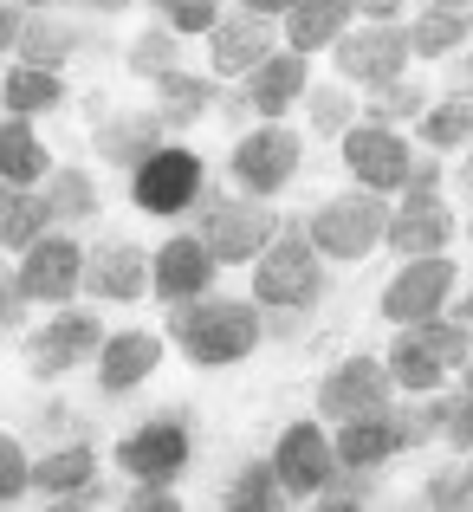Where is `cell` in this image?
Listing matches in <instances>:
<instances>
[{"label":"cell","instance_id":"59","mask_svg":"<svg viewBox=\"0 0 473 512\" xmlns=\"http://www.w3.org/2000/svg\"><path fill=\"white\" fill-rule=\"evenodd\" d=\"M461 389H473V357H467V363H461Z\"/></svg>","mask_w":473,"mask_h":512},{"label":"cell","instance_id":"42","mask_svg":"<svg viewBox=\"0 0 473 512\" xmlns=\"http://www.w3.org/2000/svg\"><path fill=\"white\" fill-rule=\"evenodd\" d=\"M33 493V454L20 448V435H0V506Z\"/></svg>","mask_w":473,"mask_h":512},{"label":"cell","instance_id":"56","mask_svg":"<svg viewBox=\"0 0 473 512\" xmlns=\"http://www.w3.org/2000/svg\"><path fill=\"white\" fill-rule=\"evenodd\" d=\"M13 201H20V188H13V182H0V221L13 214Z\"/></svg>","mask_w":473,"mask_h":512},{"label":"cell","instance_id":"17","mask_svg":"<svg viewBox=\"0 0 473 512\" xmlns=\"http://www.w3.org/2000/svg\"><path fill=\"white\" fill-rule=\"evenodd\" d=\"M78 292L98 305H130L150 292V253L137 240H104V247L85 253V273H78Z\"/></svg>","mask_w":473,"mask_h":512},{"label":"cell","instance_id":"55","mask_svg":"<svg viewBox=\"0 0 473 512\" xmlns=\"http://www.w3.org/2000/svg\"><path fill=\"white\" fill-rule=\"evenodd\" d=\"M454 182H461V188H467V201H473V143L461 150V169H454Z\"/></svg>","mask_w":473,"mask_h":512},{"label":"cell","instance_id":"52","mask_svg":"<svg viewBox=\"0 0 473 512\" xmlns=\"http://www.w3.org/2000/svg\"><path fill=\"white\" fill-rule=\"evenodd\" d=\"M240 7H247V13H266V20H286L299 0H240Z\"/></svg>","mask_w":473,"mask_h":512},{"label":"cell","instance_id":"31","mask_svg":"<svg viewBox=\"0 0 473 512\" xmlns=\"http://www.w3.org/2000/svg\"><path fill=\"white\" fill-rule=\"evenodd\" d=\"M428 104H435V98H428V85L402 72V78H389V85H370V91H363L357 117H363V124H415Z\"/></svg>","mask_w":473,"mask_h":512},{"label":"cell","instance_id":"7","mask_svg":"<svg viewBox=\"0 0 473 512\" xmlns=\"http://www.w3.org/2000/svg\"><path fill=\"white\" fill-rule=\"evenodd\" d=\"M98 344H104V318L98 312H65V305H52L46 325H33L20 338L26 376H33V383H52V376L91 363V357H98Z\"/></svg>","mask_w":473,"mask_h":512},{"label":"cell","instance_id":"60","mask_svg":"<svg viewBox=\"0 0 473 512\" xmlns=\"http://www.w3.org/2000/svg\"><path fill=\"white\" fill-rule=\"evenodd\" d=\"M150 7H156V13H169V7H175V0H150Z\"/></svg>","mask_w":473,"mask_h":512},{"label":"cell","instance_id":"57","mask_svg":"<svg viewBox=\"0 0 473 512\" xmlns=\"http://www.w3.org/2000/svg\"><path fill=\"white\" fill-rule=\"evenodd\" d=\"M7 7H20V13H46V7H59V0H7Z\"/></svg>","mask_w":473,"mask_h":512},{"label":"cell","instance_id":"16","mask_svg":"<svg viewBox=\"0 0 473 512\" xmlns=\"http://www.w3.org/2000/svg\"><path fill=\"white\" fill-rule=\"evenodd\" d=\"M266 461H273L279 487H286L292 500H312L324 480H331V467H337L331 428H324V422H292L286 435H279V448L266 454Z\"/></svg>","mask_w":473,"mask_h":512},{"label":"cell","instance_id":"25","mask_svg":"<svg viewBox=\"0 0 473 512\" xmlns=\"http://www.w3.org/2000/svg\"><path fill=\"white\" fill-rule=\"evenodd\" d=\"M52 169V150L39 143L33 117H0V182L13 188H39Z\"/></svg>","mask_w":473,"mask_h":512},{"label":"cell","instance_id":"47","mask_svg":"<svg viewBox=\"0 0 473 512\" xmlns=\"http://www.w3.org/2000/svg\"><path fill=\"white\" fill-rule=\"evenodd\" d=\"M448 182V169H441V150H428V156H409V175H402V188H441ZM396 188V195H402Z\"/></svg>","mask_w":473,"mask_h":512},{"label":"cell","instance_id":"45","mask_svg":"<svg viewBox=\"0 0 473 512\" xmlns=\"http://www.w3.org/2000/svg\"><path fill=\"white\" fill-rule=\"evenodd\" d=\"M441 441H448L454 454H473V389L448 402V422H441Z\"/></svg>","mask_w":473,"mask_h":512},{"label":"cell","instance_id":"13","mask_svg":"<svg viewBox=\"0 0 473 512\" xmlns=\"http://www.w3.org/2000/svg\"><path fill=\"white\" fill-rule=\"evenodd\" d=\"M337 143H344L350 182H357V188H376V195H396L402 175H409V156H415L409 137H402L396 124H363V117H357V124H350Z\"/></svg>","mask_w":473,"mask_h":512},{"label":"cell","instance_id":"58","mask_svg":"<svg viewBox=\"0 0 473 512\" xmlns=\"http://www.w3.org/2000/svg\"><path fill=\"white\" fill-rule=\"evenodd\" d=\"M428 7H454V13H467V7H473V0H428Z\"/></svg>","mask_w":473,"mask_h":512},{"label":"cell","instance_id":"44","mask_svg":"<svg viewBox=\"0 0 473 512\" xmlns=\"http://www.w3.org/2000/svg\"><path fill=\"white\" fill-rule=\"evenodd\" d=\"M124 506L130 512H182V500H175V480H130Z\"/></svg>","mask_w":473,"mask_h":512},{"label":"cell","instance_id":"29","mask_svg":"<svg viewBox=\"0 0 473 512\" xmlns=\"http://www.w3.org/2000/svg\"><path fill=\"white\" fill-rule=\"evenodd\" d=\"M39 195H46V214H52V227H78V221H91V214L104 208L98 201V175L91 169H46V182H39Z\"/></svg>","mask_w":473,"mask_h":512},{"label":"cell","instance_id":"23","mask_svg":"<svg viewBox=\"0 0 473 512\" xmlns=\"http://www.w3.org/2000/svg\"><path fill=\"white\" fill-rule=\"evenodd\" d=\"M150 85H156V104H150V111H156L169 130L201 124V117H208V104L221 98V78H208V72H182V65H175V72H156Z\"/></svg>","mask_w":473,"mask_h":512},{"label":"cell","instance_id":"18","mask_svg":"<svg viewBox=\"0 0 473 512\" xmlns=\"http://www.w3.org/2000/svg\"><path fill=\"white\" fill-rule=\"evenodd\" d=\"M214 253L201 247L195 234H169L162 247L150 253V292L162 305H182V299H201V292H214Z\"/></svg>","mask_w":473,"mask_h":512},{"label":"cell","instance_id":"22","mask_svg":"<svg viewBox=\"0 0 473 512\" xmlns=\"http://www.w3.org/2000/svg\"><path fill=\"white\" fill-rule=\"evenodd\" d=\"M91 46V33L78 20H65V13H20V33H13V59L20 65H46V72H65V59H78V52Z\"/></svg>","mask_w":473,"mask_h":512},{"label":"cell","instance_id":"3","mask_svg":"<svg viewBox=\"0 0 473 512\" xmlns=\"http://www.w3.org/2000/svg\"><path fill=\"white\" fill-rule=\"evenodd\" d=\"M324 299V253L305 240L299 221H279V234L266 240V253L253 260V305L286 312V305H312Z\"/></svg>","mask_w":473,"mask_h":512},{"label":"cell","instance_id":"48","mask_svg":"<svg viewBox=\"0 0 473 512\" xmlns=\"http://www.w3.org/2000/svg\"><path fill=\"white\" fill-rule=\"evenodd\" d=\"M214 104H221V117H227L234 130H253V124H260V117H253V104H247V91H221Z\"/></svg>","mask_w":473,"mask_h":512},{"label":"cell","instance_id":"24","mask_svg":"<svg viewBox=\"0 0 473 512\" xmlns=\"http://www.w3.org/2000/svg\"><path fill=\"white\" fill-rule=\"evenodd\" d=\"M65 98H72V91H65V72H46V65H20V59L0 72V111H7V117L59 111Z\"/></svg>","mask_w":473,"mask_h":512},{"label":"cell","instance_id":"2","mask_svg":"<svg viewBox=\"0 0 473 512\" xmlns=\"http://www.w3.org/2000/svg\"><path fill=\"white\" fill-rule=\"evenodd\" d=\"M188 214H195L188 234L214 253V266H253L266 253V240L279 234V208H266V201H253V195H221V188H208V195H195Z\"/></svg>","mask_w":473,"mask_h":512},{"label":"cell","instance_id":"32","mask_svg":"<svg viewBox=\"0 0 473 512\" xmlns=\"http://www.w3.org/2000/svg\"><path fill=\"white\" fill-rule=\"evenodd\" d=\"M409 26V52L415 59H454V52L467 46V13H454V7H422L415 20H402Z\"/></svg>","mask_w":473,"mask_h":512},{"label":"cell","instance_id":"1","mask_svg":"<svg viewBox=\"0 0 473 512\" xmlns=\"http://www.w3.org/2000/svg\"><path fill=\"white\" fill-rule=\"evenodd\" d=\"M260 305L253 299H227V292H201V299L169 305V344H182L188 363L201 370H227V363L260 350Z\"/></svg>","mask_w":473,"mask_h":512},{"label":"cell","instance_id":"38","mask_svg":"<svg viewBox=\"0 0 473 512\" xmlns=\"http://www.w3.org/2000/svg\"><path fill=\"white\" fill-rule=\"evenodd\" d=\"M370 500H376V467H350V461H337L331 480L312 493V506H324V512H350V506H370Z\"/></svg>","mask_w":473,"mask_h":512},{"label":"cell","instance_id":"4","mask_svg":"<svg viewBox=\"0 0 473 512\" xmlns=\"http://www.w3.org/2000/svg\"><path fill=\"white\" fill-rule=\"evenodd\" d=\"M299 227L324 260H363L370 247H383L389 195H376V188H344V195H331L324 208H312V221H299Z\"/></svg>","mask_w":473,"mask_h":512},{"label":"cell","instance_id":"37","mask_svg":"<svg viewBox=\"0 0 473 512\" xmlns=\"http://www.w3.org/2000/svg\"><path fill=\"white\" fill-rule=\"evenodd\" d=\"M124 65H130L137 78L175 72V65H182V33H175L169 20H162V26H143V33H137V39L124 46Z\"/></svg>","mask_w":473,"mask_h":512},{"label":"cell","instance_id":"27","mask_svg":"<svg viewBox=\"0 0 473 512\" xmlns=\"http://www.w3.org/2000/svg\"><path fill=\"white\" fill-rule=\"evenodd\" d=\"M331 448H337V461H350V467H383V461H396L389 409H376V415H350V422H331Z\"/></svg>","mask_w":473,"mask_h":512},{"label":"cell","instance_id":"30","mask_svg":"<svg viewBox=\"0 0 473 512\" xmlns=\"http://www.w3.org/2000/svg\"><path fill=\"white\" fill-rule=\"evenodd\" d=\"M98 480V454L85 448V441H65V448H46L33 461V493H46V500H65V493L91 487Z\"/></svg>","mask_w":473,"mask_h":512},{"label":"cell","instance_id":"12","mask_svg":"<svg viewBox=\"0 0 473 512\" xmlns=\"http://www.w3.org/2000/svg\"><path fill=\"white\" fill-rule=\"evenodd\" d=\"M78 273H85V247H78L65 227H46V234L20 253V266H13V279H20V292L33 305H72Z\"/></svg>","mask_w":473,"mask_h":512},{"label":"cell","instance_id":"28","mask_svg":"<svg viewBox=\"0 0 473 512\" xmlns=\"http://www.w3.org/2000/svg\"><path fill=\"white\" fill-rule=\"evenodd\" d=\"M448 402L454 396H441V389H422V396L389 402V435H396V454H415V448H428V441H441Z\"/></svg>","mask_w":473,"mask_h":512},{"label":"cell","instance_id":"14","mask_svg":"<svg viewBox=\"0 0 473 512\" xmlns=\"http://www.w3.org/2000/svg\"><path fill=\"white\" fill-rule=\"evenodd\" d=\"M396 402V383H389L383 357H344L324 370L318 383V415L324 422H350V415H376Z\"/></svg>","mask_w":473,"mask_h":512},{"label":"cell","instance_id":"11","mask_svg":"<svg viewBox=\"0 0 473 512\" xmlns=\"http://www.w3.org/2000/svg\"><path fill=\"white\" fill-rule=\"evenodd\" d=\"M454 240V208L441 201V188H402L389 201V227H383V247L396 260H422V253H448Z\"/></svg>","mask_w":473,"mask_h":512},{"label":"cell","instance_id":"61","mask_svg":"<svg viewBox=\"0 0 473 512\" xmlns=\"http://www.w3.org/2000/svg\"><path fill=\"white\" fill-rule=\"evenodd\" d=\"M467 33H473V7H467Z\"/></svg>","mask_w":473,"mask_h":512},{"label":"cell","instance_id":"62","mask_svg":"<svg viewBox=\"0 0 473 512\" xmlns=\"http://www.w3.org/2000/svg\"><path fill=\"white\" fill-rule=\"evenodd\" d=\"M467 240H473V221H467Z\"/></svg>","mask_w":473,"mask_h":512},{"label":"cell","instance_id":"8","mask_svg":"<svg viewBox=\"0 0 473 512\" xmlns=\"http://www.w3.org/2000/svg\"><path fill=\"white\" fill-rule=\"evenodd\" d=\"M201 188H208V169H201V156L188 150V143H162L150 163L130 169V195H137V208L156 214V221H175V214H188Z\"/></svg>","mask_w":473,"mask_h":512},{"label":"cell","instance_id":"54","mask_svg":"<svg viewBox=\"0 0 473 512\" xmlns=\"http://www.w3.org/2000/svg\"><path fill=\"white\" fill-rule=\"evenodd\" d=\"M78 7H85V13H104V20H111V13H124V7H137V0H78Z\"/></svg>","mask_w":473,"mask_h":512},{"label":"cell","instance_id":"40","mask_svg":"<svg viewBox=\"0 0 473 512\" xmlns=\"http://www.w3.org/2000/svg\"><path fill=\"white\" fill-rule=\"evenodd\" d=\"M52 227V214H46V195L39 188H20V201H13V214L0 221V253H26L39 234Z\"/></svg>","mask_w":473,"mask_h":512},{"label":"cell","instance_id":"6","mask_svg":"<svg viewBox=\"0 0 473 512\" xmlns=\"http://www.w3.org/2000/svg\"><path fill=\"white\" fill-rule=\"evenodd\" d=\"M409 59H415V52H409V26H402V20H363V26L350 20L344 33L331 39V65L350 78V85H363V91L402 78Z\"/></svg>","mask_w":473,"mask_h":512},{"label":"cell","instance_id":"36","mask_svg":"<svg viewBox=\"0 0 473 512\" xmlns=\"http://www.w3.org/2000/svg\"><path fill=\"white\" fill-rule=\"evenodd\" d=\"M396 331H409V338L422 344L441 370H461V363L473 357V325H461V318H448V312L422 318V325H396Z\"/></svg>","mask_w":473,"mask_h":512},{"label":"cell","instance_id":"43","mask_svg":"<svg viewBox=\"0 0 473 512\" xmlns=\"http://www.w3.org/2000/svg\"><path fill=\"white\" fill-rule=\"evenodd\" d=\"M221 13H227V7H221V0H175V7H169V13H162V20H169V26H175V33H182V39H188V33H208V26H214V20H221Z\"/></svg>","mask_w":473,"mask_h":512},{"label":"cell","instance_id":"33","mask_svg":"<svg viewBox=\"0 0 473 512\" xmlns=\"http://www.w3.org/2000/svg\"><path fill=\"white\" fill-rule=\"evenodd\" d=\"M415 137H422V150H467L473 143V98L448 91L441 104H428V111L415 117Z\"/></svg>","mask_w":473,"mask_h":512},{"label":"cell","instance_id":"34","mask_svg":"<svg viewBox=\"0 0 473 512\" xmlns=\"http://www.w3.org/2000/svg\"><path fill=\"white\" fill-rule=\"evenodd\" d=\"M389 383H396V396H422V389H441L448 383V370H441L435 357H428L422 344L409 338V331H396V344H389Z\"/></svg>","mask_w":473,"mask_h":512},{"label":"cell","instance_id":"49","mask_svg":"<svg viewBox=\"0 0 473 512\" xmlns=\"http://www.w3.org/2000/svg\"><path fill=\"white\" fill-rule=\"evenodd\" d=\"M448 91H461V98H473V39H467V46L448 59Z\"/></svg>","mask_w":473,"mask_h":512},{"label":"cell","instance_id":"41","mask_svg":"<svg viewBox=\"0 0 473 512\" xmlns=\"http://www.w3.org/2000/svg\"><path fill=\"white\" fill-rule=\"evenodd\" d=\"M422 506H435V512L473 506V454H461V467H441V474H428V487H422Z\"/></svg>","mask_w":473,"mask_h":512},{"label":"cell","instance_id":"26","mask_svg":"<svg viewBox=\"0 0 473 512\" xmlns=\"http://www.w3.org/2000/svg\"><path fill=\"white\" fill-rule=\"evenodd\" d=\"M350 20H357L350 0H299V7L279 20V33H286L292 52H331V39L344 33Z\"/></svg>","mask_w":473,"mask_h":512},{"label":"cell","instance_id":"5","mask_svg":"<svg viewBox=\"0 0 473 512\" xmlns=\"http://www.w3.org/2000/svg\"><path fill=\"white\" fill-rule=\"evenodd\" d=\"M305 163V137L279 117V124H253V130H240L234 137V156H227V175H234V188L240 195H253V201H273L279 188L299 175Z\"/></svg>","mask_w":473,"mask_h":512},{"label":"cell","instance_id":"35","mask_svg":"<svg viewBox=\"0 0 473 512\" xmlns=\"http://www.w3.org/2000/svg\"><path fill=\"white\" fill-rule=\"evenodd\" d=\"M221 506H234V512H279V506H292V493L279 487L273 461H247V467H240L234 480H227Z\"/></svg>","mask_w":473,"mask_h":512},{"label":"cell","instance_id":"50","mask_svg":"<svg viewBox=\"0 0 473 512\" xmlns=\"http://www.w3.org/2000/svg\"><path fill=\"white\" fill-rule=\"evenodd\" d=\"M357 20H402V0H350Z\"/></svg>","mask_w":473,"mask_h":512},{"label":"cell","instance_id":"19","mask_svg":"<svg viewBox=\"0 0 473 512\" xmlns=\"http://www.w3.org/2000/svg\"><path fill=\"white\" fill-rule=\"evenodd\" d=\"M162 143H169V124L156 111H104L91 124V150L104 156V169H124V175L137 163H150Z\"/></svg>","mask_w":473,"mask_h":512},{"label":"cell","instance_id":"39","mask_svg":"<svg viewBox=\"0 0 473 512\" xmlns=\"http://www.w3.org/2000/svg\"><path fill=\"white\" fill-rule=\"evenodd\" d=\"M305 117H312L318 137H344L350 124H357V98H350L344 85H305Z\"/></svg>","mask_w":473,"mask_h":512},{"label":"cell","instance_id":"15","mask_svg":"<svg viewBox=\"0 0 473 512\" xmlns=\"http://www.w3.org/2000/svg\"><path fill=\"white\" fill-rule=\"evenodd\" d=\"M201 39H208V72L214 78H247L266 52H279V20L234 7V13H221Z\"/></svg>","mask_w":473,"mask_h":512},{"label":"cell","instance_id":"46","mask_svg":"<svg viewBox=\"0 0 473 512\" xmlns=\"http://www.w3.org/2000/svg\"><path fill=\"white\" fill-rule=\"evenodd\" d=\"M26 305H33V299L20 292V279L0 273V331H20L26 325Z\"/></svg>","mask_w":473,"mask_h":512},{"label":"cell","instance_id":"20","mask_svg":"<svg viewBox=\"0 0 473 512\" xmlns=\"http://www.w3.org/2000/svg\"><path fill=\"white\" fill-rule=\"evenodd\" d=\"M162 363V338L156 331H104L91 376H98V396H130L137 383H150Z\"/></svg>","mask_w":473,"mask_h":512},{"label":"cell","instance_id":"9","mask_svg":"<svg viewBox=\"0 0 473 512\" xmlns=\"http://www.w3.org/2000/svg\"><path fill=\"white\" fill-rule=\"evenodd\" d=\"M188 454H195V428H188V409H162L143 428H130L117 441V474L130 480H182Z\"/></svg>","mask_w":473,"mask_h":512},{"label":"cell","instance_id":"21","mask_svg":"<svg viewBox=\"0 0 473 512\" xmlns=\"http://www.w3.org/2000/svg\"><path fill=\"white\" fill-rule=\"evenodd\" d=\"M305 85H312V65H305V52H292V46L266 52V59L247 72V104H253V117L279 124V117H286L292 104L305 98Z\"/></svg>","mask_w":473,"mask_h":512},{"label":"cell","instance_id":"10","mask_svg":"<svg viewBox=\"0 0 473 512\" xmlns=\"http://www.w3.org/2000/svg\"><path fill=\"white\" fill-rule=\"evenodd\" d=\"M461 286V266L448 253H422V260H402V273L383 286V305L376 312L389 325H422V318L448 312V292Z\"/></svg>","mask_w":473,"mask_h":512},{"label":"cell","instance_id":"53","mask_svg":"<svg viewBox=\"0 0 473 512\" xmlns=\"http://www.w3.org/2000/svg\"><path fill=\"white\" fill-rule=\"evenodd\" d=\"M13 33H20V7L0 0V52H13Z\"/></svg>","mask_w":473,"mask_h":512},{"label":"cell","instance_id":"51","mask_svg":"<svg viewBox=\"0 0 473 512\" xmlns=\"http://www.w3.org/2000/svg\"><path fill=\"white\" fill-rule=\"evenodd\" d=\"M448 318H461V325H473V279L448 292Z\"/></svg>","mask_w":473,"mask_h":512}]
</instances>
